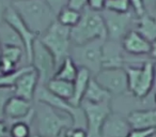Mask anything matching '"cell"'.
<instances>
[{"instance_id": "cb8c5ba5", "label": "cell", "mask_w": 156, "mask_h": 137, "mask_svg": "<svg viewBox=\"0 0 156 137\" xmlns=\"http://www.w3.org/2000/svg\"><path fill=\"white\" fill-rule=\"evenodd\" d=\"M78 70H79L78 67L75 64L73 59L69 56L58 67L54 77L55 78L62 79V81H72L73 83L78 74Z\"/></svg>"}, {"instance_id": "836d02e7", "label": "cell", "mask_w": 156, "mask_h": 137, "mask_svg": "<svg viewBox=\"0 0 156 137\" xmlns=\"http://www.w3.org/2000/svg\"><path fill=\"white\" fill-rule=\"evenodd\" d=\"M106 0H88V8L93 11L102 12L105 9Z\"/></svg>"}, {"instance_id": "603a6c76", "label": "cell", "mask_w": 156, "mask_h": 137, "mask_svg": "<svg viewBox=\"0 0 156 137\" xmlns=\"http://www.w3.org/2000/svg\"><path fill=\"white\" fill-rule=\"evenodd\" d=\"M0 44L1 46H18L24 48V43L18 33L7 22L0 24Z\"/></svg>"}, {"instance_id": "8992f818", "label": "cell", "mask_w": 156, "mask_h": 137, "mask_svg": "<svg viewBox=\"0 0 156 137\" xmlns=\"http://www.w3.org/2000/svg\"><path fill=\"white\" fill-rule=\"evenodd\" d=\"M102 15L106 27L107 40L122 42L126 34L130 30L135 29L137 17L133 11L126 13H115V12L103 10Z\"/></svg>"}, {"instance_id": "ba28073f", "label": "cell", "mask_w": 156, "mask_h": 137, "mask_svg": "<svg viewBox=\"0 0 156 137\" xmlns=\"http://www.w3.org/2000/svg\"><path fill=\"white\" fill-rule=\"evenodd\" d=\"M30 64L39 74V86H46L50 79L54 78L58 67L51 52L42 44L39 39L33 45Z\"/></svg>"}, {"instance_id": "ab89813d", "label": "cell", "mask_w": 156, "mask_h": 137, "mask_svg": "<svg viewBox=\"0 0 156 137\" xmlns=\"http://www.w3.org/2000/svg\"><path fill=\"white\" fill-rule=\"evenodd\" d=\"M150 55H151V58L156 60V40L151 43V52H150Z\"/></svg>"}, {"instance_id": "e575fe53", "label": "cell", "mask_w": 156, "mask_h": 137, "mask_svg": "<svg viewBox=\"0 0 156 137\" xmlns=\"http://www.w3.org/2000/svg\"><path fill=\"white\" fill-rule=\"evenodd\" d=\"M155 130H132L127 137H151Z\"/></svg>"}, {"instance_id": "277c9868", "label": "cell", "mask_w": 156, "mask_h": 137, "mask_svg": "<svg viewBox=\"0 0 156 137\" xmlns=\"http://www.w3.org/2000/svg\"><path fill=\"white\" fill-rule=\"evenodd\" d=\"M39 40L51 52L56 60L57 67L69 56L72 48L71 29L55 22L45 32L39 37ZM58 69V67H57Z\"/></svg>"}, {"instance_id": "c3c4849f", "label": "cell", "mask_w": 156, "mask_h": 137, "mask_svg": "<svg viewBox=\"0 0 156 137\" xmlns=\"http://www.w3.org/2000/svg\"><path fill=\"white\" fill-rule=\"evenodd\" d=\"M0 75H1V72H0Z\"/></svg>"}, {"instance_id": "8d00e7d4", "label": "cell", "mask_w": 156, "mask_h": 137, "mask_svg": "<svg viewBox=\"0 0 156 137\" xmlns=\"http://www.w3.org/2000/svg\"><path fill=\"white\" fill-rule=\"evenodd\" d=\"M71 137H88L87 130L83 128H72L67 130Z\"/></svg>"}, {"instance_id": "4316f807", "label": "cell", "mask_w": 156, "mask_h": 137, "mask_svg": "<svg viewBox=\"0 0 156 137\" xmlns=\"http://www.w3.org/2000/svg\"><path fill=\"white\" fill-rule=\"evenodd\" d=\"M23 57H25V59H26L24 48L18 47V46H1L0 58L13 63L17 67L22 61Z\"/></svg>"}, {"instance_id": "7a4b0ae2", "label": "cell", "mask_w": 156, "mask_h": 137, "mask_svg": "<svg viewBox=\"0 0 156 137\" xmlns=\"http://www.w3.org/2000/svg\"><path fill=\"white\" fill-rule=\"evenodd\" d=\"M37 135L42 137H61L65 130L74 128L73 118L69 115L45 104L37 102L34 106Z\"/></svg>"}, {"instance_id": "6da1fadb", "label": "cell", "mask_w": 156, "mask_h": 137, "mask_svg": "<svg viewBox=\"0 0 156 137\" xmlns=\"http://www.w3.org/2000/svg\"><path fill=\"white\" fill-rule=\"evenodd\" d=\"M12 7L27 27L39 37L57 20V15L45 0H13Z\"/></svg>"}, {"instance_id": "4dcf8cb0", "label": "cell", "mask_w": 156, "mask_h": 137, "mask_svg": "<svg viewBox=\"0 0 156 137\" xmlns=\"http://www.w3.org/2000/svg\"><path fill=\"white\" fill-rule=\"evenodd\" d=\"M128 1H129L130 10L134 12V14L136 15L137 18L141 17V16H143L147 13L143 0H128Z\"/></svg>"}, {"instance_id": "bcb514c9", "label": "cell", "mask_w": 156, "mask_h": 137, "mask_svg": "<svg viewBox=\"0 0 156 137\" xmlns=\"http://www.w3.org/2000/svg\"><path fill=\"white\" fill-rule=\"evenodd\" d=\"M151 137H156V133H154V134L153 135H152V136Z\"/></svg>"}, {"instance_id": "44dd1931", "label": "cell", "mask_w": 156, "mask_h": 137, "mask_svg": "<svg viewBox=\"0 0 156 137\" xmlns=\"http://www.w3.org/2000/svg\"><path fill=\"white\" fill-rule=\"evenodd\" d=\"M135 30H137L152 43L156 40V18L145 13L143 16L137 18Z\"/></svg>"}, {"instance_id": "1f68e13d", "label": "cell", "mask_w": 156, "mask_h": 137, "mask_svg": "<svg viewBox=\"0 0 156 137\" xmlns=\"http://www.w3.org/2000/svg\"><path fill=\"white\" fill-rule=\"evenodd\" d=\"M45 2L49 5V8L54 11V13L58 15L59 12L67 7L69 0H45Z\"/></svg>"}, {"instance_id": "7bdbcfd3", "label": "cell", "mask_w": 156, "mask_h": 137, "mask_svg": "<svg viewBox=\"0 0 156 137\" xmlns=\"http://www.w3.org/2000/svg\"><path fill=\"white\" fill-rule=\"evenodd\" d=\"M152 16H154V17L156 18V5H155V10H154V13H153V15Z\"/></svg>"}, {"instance_id": "30bf717a", "label": "cell", "mask_w": 156, "mask_h": 137, "mask_svg": "<svg viewBox=\"0 0 156 137\" xmlns=\"http://www.w3.org/2000/svg\"><path fill=\"white\" fill-rule=\"evenodd\" d=\"M94 79L111 96H121L128 92L127 75L125 69H102Z\"/></svg>"}, {"instance_id": "8fae6325", "label": "cell", "mask_w": 156, "mask_h": 137, "mask_svg": "<svg viewBox=\"0 0 156 137\" xmlns=\"http://www.w3.org/2000/svg\"><path fill=\"white\" fill-rule=\"evenodd\" d=\"M5 22H7L9 25H11V26L15 29L16 32L18 33V35L20 37L23 43H24L26 60L28 61V63L30 64L31 58H32L33 45H34L35 41L39 39V35L35 34L34 32H32V31L27 27V25L23 22V20L20 17L17 12L13 9L12 5H10L7 13H5Z\"/></svg>"}, {"instance_id": "f35d334b", "label": "cell", "mask_w": 156, "mask_h": 137, "mask_svg": "<svg viewBox=\"0 0 156 137\" xmlns=\"http://www.w3.org/2000/svg\"><path fill=\"white\" fill-rule=\"evenodd\" d=\"M9 136V126L7 125L5 121L0 120V137Z\"/></svg>"}, {"instance_id": "9c48e42d", "label": "cell", "mask_w": 156, "mask_h": 137, "mask_svg": "<svg viewBox=\"0 0 156 137\" xmlns=\"http://www.w3.org/2000/svg\"><path fill=\"white\" fill-rule=\"evenodd\" d=\"M81 108L86 117V130L88 137H101V131L105 120L108 118L111 111L110 103H89L83 102Z\"/></svg>"}, {"instance_id": "7402d4cb", "label": "cell", "mask_w": 156, "mask_h": 137, "mask_svg": "<svg viewBox=\"0 0 156 137\" xmlns=\"http://www.w3.org/2000/svg\"><path fill=\"white\" fill-rule=\"evenodd\" d=\"M52 94L63 99L65 101H69L73 96L74 85L72 81H62L58 78H51L45 86Z\"/></svg>"}, {"instance_id": "7dc6e473", "label": "cell", "mask_w": 156, "mask_h": 137, "mask_svg": "<svg viewBox=\"0 0 156 137\" xmlns=\"http://www.w3.org/2000/svg\"><path fill=\"white\" fill-rule=\"evenodd\" d=\"M0 50H1V44H0Z\"/></svg>"}, {"instance_id": "3957f363", "label": "cell", "mask_w": 156, "mask_h": 137, "mask_svg": "<svg viewBox=\"0 0 156 137\" xmlns=\"http://www.w3.org/2000/svg\"><path fill=\"white\" fill-rule=\"evenodd\" d=\"M106 27L102 12L86 8L81 12V17L75 27L71 29L73 45H80L94 40H106Z\"/></svg>"}, {"instance_id": "83f0119b", "label": "cell", "mask_w": 156, "mask_h": 137, "mask_svg": "<svg viewBox=\"0 0 156 137\" xmlns=\"http://www.w3.org/2000/svg\"><path fill=\"white\" fill-rule=\"evenodd\" d=\"M29 67H30V64L18 67L17 70L13 71V72H11V73L1 74V75H0V87L14 88V86H15L17 79L20 77V75H22L23 73L26 72Z\"/></svg>"}, {"instance_id": "ee69618b", "label": "cell", "mask_w": 156, "mask_h": 137, "mask_svg": "<svg viewBox=\"0 0 156 137\" xmlns=\"http://www.w3.org/2000/svg\"><path fill=\"white\" fill-rule=\"evenodd\" d=\"M154 102H155V105H156V91H155V93H154Z\"/></svg>"}, {"instance_id": "484cf974", "label": "cell", "mask_w": 156, "mask_h": 137, "mask_svg": "<svg viewBox=\"0 0 156 137\" xmlns=\"http://www.w3.org/2000/svg\"><path fill=\"white\" fill-rule=\"evenodd\" d=\"M80 17H81V12L76 11V10L66 7L58 13V15H57V22L62 25V26L72 29L73 27H75L78 24Z\"/></svg>"}, {"instance_id": "ffe728a7", "label": "cell", "mask_w": 156, "mask_h": 137, "mask_svg": "<svg viewBox=\"0 0 156 137\" xmlns=\"http://www.w3.org/2000/svg\"><path fill=\"white\" fill-rule=\"evenodd\" d=\"M111 98H112V96H111L106 89H104V88L94 79V77H92L89 85H88L87 90H86L83 102L105 103V102H110Z\"/></svg>"}, {"instance_id": "7c38bea8", "label": "cell", "mask_w": 156, "mask_h": 137, "mask_svg": "<svg viewBox=\"0 0 156 137\" xmlns=\"http://www.w3.org/2000/svg\"><path fill=\"white\" fill-rule=\"evenodd\" d=\"M121 42L105 40L102 48V69H121L125 67V55Z\"/></svg>"}, {"instance_id": "b9f144b4", "label": "cell", "mask_w": 156, "mask_h": 137, "mask_svg": "<svg viewBox=\"0 0 156 137\" xmlns=\"http://www.w3.org/2000/svg\"><path fill=\"white\" fill-rule=\"evenodd\" d=\"M63 137H71V136H69V133H67V131L64 133V134H63Z\"/></svg>"}, {"instance_id": "f907efd6", "label": "cell", "mask_w": 156, "mask_h": 137, "mask_svg": "<svg viewBox=\"0 0 156 137\" xmlns=\"http://www.w3.org/2000/svg\"><path fill=\"white\" fill-rule=\"evenodd\" d=\"M12 1H13V0H12Z\"/></svg>"}, {"instance_id": "ac0fdd59", "label": "cell", "mask_w": 156, "mask_h": 137, "mask_svg": "<svg viewBox=\"0 0 156 137\" xmlns=\"http://www.w3.org/2000/svg\"><path fill=\"white\" fill-rule=\"evenodd\" d=\"M126 119L132 130H156V109L133 110Z\"/></svg>"}, {"instance_id": "d6a6232c", "label": "cell", "mask_w": 156, "mask_h": 137, "mask_svg": "<svg viewBox=\"0 0 156 137\" xmlns=\"http://www.w3.org/2000/svg\"><path fill=\"white\" fill-rule=\"evenodd\" d=\"M67 7L76 11L83 12L86 8H88V0H69Z\"/></svg>"}, {"instance_id": "5b68a950", "label": "cell", "mask_w": 156, "mask_h": 137, "mask_svg": "<svg viewBox=\"0 0 156 137\" xmlns=\"http://www.w3.org/2000/svg\"><path fill=\"white\" fill-rule=\"evenodd\" d=\"M105 40H94L80 45H72L69 57L78 69H87L92 76L102 70V48Z\"/></svg>"}, {"instance_id": "9a60e30c", "label": "cell", "mask_w": 156, "mask_h": 137, "mask_svg": "<svg viewBox=\"0 0 156 137\" xmlns=\"http://www.w3.org/2000/svg\"><path fill=\"white\" fill-rule=\"evenodd\" d=\"M121 43L124 52L132 56H145L151 52V42L135 29L124 37Z\"/></svg>"}, {"instance_id": "f6af8a7d", "label": "cell", "mask_w": 156, "mask_h": 137, "mask_svg": "<svg viewBox=\"0 0 156 137\" xmlns=\"http://www.w3.org/2000/svg\"><path fill=\"white\" fill-rule=\"evenodd\" d=\"M30 137H42V136H40V135H33V136H30Z\"/></svg>"}, {"instance_id": "f546056e", "label": "cell", "mask_w": 156, "mask_h": 137, "mask_svg": "<svg viewBox=\"0 0 156 137\" xmlns=\"http://www.w3.org/2000/svg\"><path fill=\"white\" fill-rule=\"evenodd\" d=\"M14 96L13 88L0 87V120L5 121V109L8 101Z\"/></svg>"}, {"instance_id": "e0dca14e", "label": "cell", "mask_w": 156, "mask_h": 137, "mask_svg": "<svg viewBox=\"0 0 156 137\" xmlns=\"http://www.w3.org/2000/svg\"><path fill=\"white\" fill-rule=\"evenodd\" d=\"M154 86V62L151 60H145L141 67V72L138 81L132 94L137 99L143 100L149 96L153 90Z\"/></svg>"}, {"instance_id": "d6986e66", "label": "cell", "mask_w": 156, "mask_h": 137, "mask_svg": "<svg viewBox=\"0 0 156 137\" xmlns=\"http://www.w3.org/2000/svg\"><path fill=\"white\" fill-rule=\"evenodd\" d=\"M92 74L87 70V69H83L80 67L78 70V74L76 76L75 81H73L74 85V91H73V96L69 101V104L73 105L74 107H79L83 103V96H85L86 90L88 88L90 81L92 78Z\"/></svg>"}, {"instance_id": "4fadbf2b", "label": "cell", "mask_w": 156, "mask_h": 137, "mask_svg": "<svg viewBox=\"0 0 156 137\" xmlns=\"http://www.w3.org/2000/svg\"><path fill=\"white\" fill-rule=\"evenodd\" d=\"M39 87V74L35 69L30 64V67L20 75L14 86V96L25 99L27 101H33L37 89Z\"/></svg>"}, {"instance_id": "52a82bcc", "label": "cell", "mask_w": 156, "mask_h": 137, "mask_svg": "<svg viewBox=\"0 0 156 137\" xmlns=\"http://www.w3.org/2000/svg\"><path fill=\"white\" fill-rule=\"evenodd\" d=\"M34 100L37 102H43L49 106L56 108L57 110L65 113L73 118L74 128H86V117L81 106L74 107L69 104V101H65L59 96L52 94L45 86H39L34 96Z\"/></svg>"}, {"instance_id": "d4e9b609", "label": "cell", "mask_w": 156, "mask_h": 137, "mask_svg": "<svg viewBox=\"0 0 156 137\" xmlns=\"http://www.w3.org/2000/svg\"><path fill=\"white\" fill-rule=\"evenodd\" d=\"M34 119V113L28 118L12 122L9 128V137H30V124Z\"/></svg>"}, {"instance_id": "5bb4252c", "label": "cell", "mask_w": 156, "mask_h": 137, "mask_svg": "<svg viewBox=\"0 0 156 137\" xmlns=\"http://www.w3.org/2000/svg\"><path fill=\"white\" fill-rule=\"evenodd\" d=\"M34 113V106L32 101H27L25 99L13 96L5 105V121L10 120L12 122L18 121L28 118Z\"/></svg>"}, {"instance_id": "d590c367", "label": "cell", "mask_w": 156, "mask_h": 137, "mask_svg": "<svg viewBox=\"0 0 156 137\" xmlns=\"http://www.w3.org/2000/svg\"><path fill=\"white\" fill-rule=\"evenodd\" d=\"M12 5V0H0V24L5 22V16L8 9Z\"/></svg>"}, {"instance_id": "2e32d148", "label": "cell", "mask_w": 156, "mask_h": 137, "mask_svg": "<svg viewBox=\"0 0 156 137\" xmlns=\"http://www.w3.org/2000/svg\"><path fill=\"white\" fill-rule=\"evenodd\" d=\"M132 131L127 119L111 113L105 120L101 131V137H127Z\"/></svg>"}, {"instance_id": "74e56055", "label": "cell", "mask_w": 156, "mask_h": 137, "mask_svg": "<svg viewBox=\"0 0 156 137\" xmlns=\"http://www.w3.org/2000/svg\"><path fill=\"white\" fill-rule=\"evenodd\" d=\"M145 7V11L150 15H153L154 10H155V5H156V0H143Z\"/></svg>"}, {"instance_id": "60d3db41", "label": "cell", "mask_w": 156, "mask_h": 137, "mask_svg": "<svg viewBox=\"0 0 156 137\" xmlns=\"http://www.w3.org/2000/svg\"><path fill=\"white\" fill-rule=\"evenodd\" d=\"M153 90L156 91V62L154 63V86H153Z\"/></svg>"}, {"instance_id": "f1b7e54d", "label": "cell", "mask_w": 156, "mask_h": 137, "mask_svg": "<svg viewBox=\"0 0 156 137\" xmlns=\"http://www.w3.org/2000/svg\"><path fill=\"white\" fill-rule=\"evenodd\" d=\"M104 10L115 13H126L132 11L128 0H106Z\"/></svg>"}, {"instance_id": "681fc988", "label": "cell", "mask_w": 156, "mask_h": 137, "mask_svg": "<svg viewBox=\"0 0 156 137\" xmlns=\"http://www.w3.org/2000/svg\"><path fill=\"white\" fill-rule=\"evenodd\" d=\"M155 133H156V130H155Z\"/></svg>"}]
</instances>
